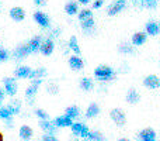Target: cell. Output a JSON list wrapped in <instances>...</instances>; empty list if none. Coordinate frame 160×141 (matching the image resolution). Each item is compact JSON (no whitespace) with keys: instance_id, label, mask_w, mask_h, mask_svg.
Wrapping results in <instances>:
<instances>
[{"instance_id":"obj_1","label":"cell","mask_w":160,"mask_h":141,"mask_svg":"<svg viewBox=\"0 0 160 141\" xmlns=\"http://www.w3.org/2000/svg\"><path fill=\"white\" fill-rule=\"evenodd\" d=\"M94 78L98 82H110L115 78V72L110 65H98L93 72Z\"/></svg>"},{"instance_id":"obj_2","label":"cell","mask_w":160,"mask_h":141,"mask_svg":"<svg viewBox=\"0 0 160 141\" xmlns=\"http://www.w3.org/2000/svg\"><path fill=\"white\" fill-rule=\"evenodd\" d=\"M44 79L42 78H38V79H32L31 80V85L27 88L25 90V99H27L28 105H34L35 102V96H37V92H38V88L42 85Z\"/></svg>"},{"instance_id":"obj_3","label":"cell","mask_w":160,"mask_h":141,"mask_svg":"<svg viewBox=\"0 0 160 141\" xmlns=\"http://www.w3.org/2000/svg\"><path fill=\"white\" fill-rule=\"evenodd\" d=\"M70 130H72L75 137H79V138H83V140L87 138L88 133H90L88 127L82 122H73V124L70 126Z\"/></svg>"},{"instance_id":"obj_4","label":"cell","mask_w":160,"mask_h":141,"mask_svg":"<svg viewBox=\"0 0 160 141\" xmlns=\"http://www.w3.org/2000/svg\"><path fill=\"white\" fill-rule=\"evenodd\" d=\"M3 86H4V92L7 96H16L18 92V85H17V78H4L3 79Z\"/></svg>"},{"instance_id":"obj_5","label":"cell","mask_w":160,"mask_h":141,"mask_svg":"<svg viewBox=\"0 0 160 141\" xmlns=\"http://www.w3.org/2000/svg\"><path fill=\"white\" fill-rule=\"evenodd\" d=\"M110 117H111V120H112V122L118 126V127H122V126H125V123H127V116H125V111L122 110V109H119V107L111 109Z\"/></svg>"},{"instance_id":"obj_6","label":"cell","mask_w":160,"mask_h":141,"mask_svg":"<svg viewBox=\"0 0 160 141\" xmlns=\"http://www.w3.org/2000/svg\"><path fill=\"white\" fill-rule=\"evenodd\" d=\"M125 7H127V0H114V2L108 6L107 14H108V16H111V17L117 16V14L121 13Z\"/></svg>"},{"instance_id":"obj_7","label":"cell","mask_w":160,"mask_h":141,"mask_svg":"<svg viewBox=\"0 0 160 141\" xmlns=\"http://www.w3.org/2000/svg\"><path fill=\"white\" fill-rule=\"evenodd\" d=\"M34 20H35V23L41 28H51V20L48 17V14L44 13V11H41V10L35 11L34 13Z\"/></svg>"},{"instance_id":"obj_8","label":"cell","mask_w":160,"mask_h":141,"mask_svg":"<svg viewBox=\"0 0 160 141\" xmlns=\"http://www.w3.org/2000/svg\"><path fill=\"white\" fill-rule=\"evenodd\" d=\"M138 140L139 141H158V134L153 128L146 127L138 134Z\"/></svg>"},{"instance_id":"obj_9","label":"cell","mask_w":160,"mask_h":141,"mask_svg":"<svg viewBox=\"0 0 160 141\" xmlns=\"http://www.w3.org/2000/svg\"><path fill=\"white\" fill-rule=\"evenodd\" d=\"M143 85H145V88L152 89V90L159 89L160 88V78L158 76V75L150 73V75H148V76L143 79Z\"/></svg>"},{"instance_id":"obj_10","label":"cell","mask_w":160,"mask_h":141,"mask_svg":"<svg viewBox=\"0 0 160 141\" xmlns=\"http://www.w3.org/2000/svg\"><path fill=\"white\" fill-rule=\"evenodd\" d=\"M42 41H44V37H42V35H35V37H32V38H31L30 41L27 42L30 52H31V54L39 52V50H41V44H42Z\"/></svg>"},{"instance_id":"obj_11","label":"cell","mask_w":160,"mask_h":141,"mask_svg":"<svg viewBox=\"0 0 160 141\" xmlns=\"http://www.w3.org/2000/svg\"><path fill=\"white\" fill-rule=\"evenodd\" d=\"M53 50H55V41H53V38H51V37L44 38V41H42V44H41V50H39L41 54L48 57L53 52Z\"/></svg>"},{"instance_id":"obj_12","label":"cell","mask_w":160,"mask_h":141,"mask_svg":"<svg viewBox=\"0 0 160 141\" xmlns=\"http://www.w3.org/2000/svg\"><path fill=\"white\" fill-rule=\"evenodd\" d=\"M8 14H10L11 20H14V21H17V23L22 21V20L25 19V10L22 7H20V6L11 7L10 11H8Z\"/></svg>"},{"instance_id":"obj_13","label":"cell","mask_w":160,"mask_h":141,"mask_svg":"<svg viewBox=\"0 0 160 141\" xmlns=\"http://www.w3.org/2000/svg\"><path fill=\"white\" fill-rule=\"evenodd\" d=\"M30 54L31 52H30V50H28V45L27 44L18 45V47L13 51V57H14V59H17V61H21V59L27 58Z\"/></svg>"},{"instance_id":"obj_14","label":"cell","mask_w":160,"mask_h":141,"mask_svg":"<svg viewBox=\"0 0 160 141\" xmlns=\"http://www.w3.org/2000/svg\"><path fill=\"white\" fill-rule=\"evenodd\" d=\"M73 122H75V120H72L70 117H68L65 113L62 114V116H58L55 120H53V123H55V126L58 128H66V127L70 128V126L73 124Z\"/></svg>"},{"instance_id":"obj_15","label":"cell","mask_w":160,"mask_h":141,"mask_svg":"<svg viewBox=\"0 0 160 141\" xmlns=\"http://www.w3.org/2000/svg\"><path fill=\"white\" fill-rule=\"evenodd\" d=\"M145 31H146L148 35H152V37H156L160 34V24L155 20H150V21L146 23L145 25Z\"/></svg>"},{"instance_id":"obj_16","label":"cell","mask_w":160,"mask_h":141,"mask_svg":"<svg viewBox=\"0 0 160 141\" xmlns=\"http://www.w3.org/2000/svg\"><path fill=\"white\" fill-rule=\"evenodd\" d=\"M68 64H69V68L72 71H82L83 67H84V62H83V59L80 58L79 55H75V54H73L72 57H69V61H68Z\"/></svg>"},{"instance_id":"obj_17","label":"cell","mask_w":160,"mask_h":141,"mask_svg":"<svg viewBox=\"0 0 160 141\" xmlns=\"http://www.w3.org/2000/svg\"><path fill=\"white\" fill-rule=\"evenodd\" d=\"M125 100L129 105H136L141 100V95H139V92L135 88H131V89H128L127 95H125Z\"/></svg>"},{"instance_id":"obj_18","label":"cell","mask_w":160,"mask_h":141,"mask_svg":"<svg viewBox=\"0 0 160 141\" xmlns=\"http://www.w3.org/2000/svg\"><path fill=\"white\" fill-rule=\"evenodd\" d=\"M146 40H148L146 31H138V33H135L132 35L131 42H132V45H135V47H141V45H143L145 42H146Z\"/></svg>"},{"instance_id":"obj_19","label":"cell","mask_w":160,"mask_h":141,"mask_svg":"<svg viewBox=\"0 0 160 141\" xmlns=\"http://www.w3.org/2000/svg\"><path fill=\"white\" fill-rule=\"evenodd\" d=\"M80 27H82L84 34L91 35V34H94V31H96V21H94V19H88V20H86V21L80 23Z\"/></svg>"},{"instance_id":"obj_20","label":"cell","mask_w":160,"mask_h":141,"mask_svg":"<svg viewBox=\"0 0 160 141\" xmlns=\"http://www.w3.org/2000/svg\"><path fill=\"white\" fill-rule=\"evenodd\" d=\"M31 68L30 67H25V65H21V67L16 68L14 69V76L18 78V79H30V75H31Z\"/></svg>"},{"instance_id":"obj_21","label":"cell","mask_w":160,"mask_h":141,"mask_svg":"<svg viewBox=\"0 0 160 141\" xmlns=\"http://www.w3.org/2000/svg\"><path fill=\"white\" fill-rule=\"evenodd\" d=\"M39 127L44 130V133H48V134H55L56 130H58L55 123L51 122V120H39Z\"/></svg>"},{"instance_id":"obj_22","label":"cell","mask_w":160,"mask_h":141,"mask_svg":"<svg viewBox=\"0 0 160 141\" xmlns=\"http://www.w3.org/2000/svg\"><path fill=\"white\" fill-rule=\"evenodd\" d=\"M34 136V130L30 127V126H21L18 130V137L21 138L22 141H30L31 138H32Z\"/></svg>"},{"instance_id":"obj_23","label":"cell","mask_w":160,"mask_h":141,"mask_svg":"<svg viewBox=\"0 0 160 141\" xmlns=\"http://www.w3.org/2000/svg\"><path fill=\"white\" fill-rule=\"evenodd\" d=\"M79 3L75 2V0H70V2H68L66 4H65V13L68 14V16H75V14L79 13Z\"/></svg>"},{"instance_id":"obj_24","label":"cell","mask_w":160,"mask_h":141,"mask_svg":"<svg viewBox=\"0 0 160 141\" xmlns=\"http://www.w3.org/2000/svg\"><path fill=\"white\" fill-rule=\"evenodd\" d=\"M100 111H101L100 106L97 103H91V105H88L87 110H86V119H94L100 114Z\"/></svg>"},{"instance_id":"obj_25","label":"cell","mask_w":160,"mask_h":141,"mask_svg":"<svg viewBox=\"0 0 160 141\" xmlns=\"http://www.w3.org/2000/svg\"><path fill=\"white\" fill-rule=\"evenodd\" d=\"M68 50L73 51V54L75 55H80V47H79V41H78V37L76 35H72L69 38V41H68Z\"/></svg>"},{"instance_id":"obj_26","label":"cell","mask_w":160,"mask_h":141,"mask_svg":"<svg viewBox=\"0 0 160 141\" xmlns=\"http://www.w3.org/2000/svg\"><path fill=\"white\" fill-rule=\"evenodd\" d=\"M93 88H94V82H93V79H91V78L84 76V78H82V79H80V89H82V90L90 92V90H93Z\"/></svg>"},{"instance_id":"obj_27","label":"cell","mask_w":160,"mask_h":141,"mask_svg":"<svg viewBox=\"0 0 160 141\" xmlns=\"http://www.w3.org/2000/svg\"><path fill=\"white\" fill-rule=\"evenodd\" d=\"M118 51L121 54H124V55H132V54H135V45H131L128 42H122V44H119Z\"/></svg>"},{"instance_id":"obj_28","label":"cell","mask_w":160,"mask_h":141,"mask_svg":"<svg viewBox=\"0 0 160 141\" xmlns=\"http://www.w3.org/2000/svg\"><path fill=\"white\" fill-rule=\"evenodd\" d=\"M65 114H66L68 117H70L72 120L78 119V117L80 116V109H79V106L72 105V106H69V107H66V110H65Z\"/></svg>"},{"instance_id":"obj_29","label":"cell","mask_w":160,"mask_h":141,"mask_svg":"<svg viewBox=\"0 0 160 141\" xmlns=\"http://www.w3.org/2000/svg\"><path fill=\"white\" fill-rule=\"evenodd\" d=\"M104 136H102V133L101 131H97V130H94V131H90L88 133V136H87V138H84L83 141H104Z\"/></svg>"},{"instance_id":"obj_30","label":"cell","mask_w":160,"mask_h":141,"mask_svg":"<svg viewBox=\"0 0 160 141\" xmlns=\"http://www.w3.org/2000/svg\"><path fill=\"white\" fill-rule=\"evenodd\" d=\"M13 111L10 110V107L8 106H0V119H3L6 122V120H10L13 119Z\"/></svg>"},{"instance_id":"obj_31","label":"cell","mask_w":160,"mask_h":141,"mask_svg":"<svg viewBox=\"0 0 160 141\" xmlns=\"http://www.w3.org/2000/svg\"><path fill=\"white\" fill-rule=\"evenodd\" d=\"M45 75H47V69H45L44 67H41V68H37V69H32V71H31L30 79L32 80V79H38V78H42V79H44Z\"/></svg>"},{"instance_id":"obj_32","label":"cell","mask_w":160,"mask_h":141,"mask_svg":"<svg viewBox=\"0 0 160 141\" xmlns=\"http://www.w3.org/2000/svg\"><path fill=\"white\" fill-rule=\"evenodd\" d=\"M78 19L79 21H86V20L88 19H93V11L90 10V8H83V10H80L78 13Z\"/></svg>"},{"instance_id":"obj_33","label":"cell","mask_w":160,"mask_h":141,"mask_svg":"<svg viewBox=\"0 0 160 141\" xmlns=\"http://www.w3.org/2000/svg\"><path fill=\"white\" fill-rule=\"evenodd\" d=\"M8 107H10V110L13 111V114H18L20 110H21V103H20V100H11L10 103H8Z\"/></svg>"},{"instance_id":"obj_34","label":"cell","mask_w":160,"mask_h":141,"mask_svg":"<svg viewBox=\"0 0 160 141\" xmlns=\"http://www.w3.org/2000/svg\"><path fill=\"white\" fill-rule=\"evenodd\" d=\"M35 116L38 117L39 120H49V114L47 113V110H44V109H35Z\"/></svg>"},{"instance_id":"obj_35","label":"cell","mask_w":160,"mask_h":141,"mask_svg":"<svg viewBox=\"0 0 160 141\" xmlns=\"http://www.w3.org/2000/svg\"><path fill=\"white\" fill-rule=\"evenodd\" d=\"M47 92L49 95H56L59 92V86L56 85L55 82H48V85H47Z\"/></svg>"},{"instance_id":"obj_36","label":"cell","mask_w":160,"mask_h":141,"mask_svg":"<svg viewBox=\"0 0 160 141\" xmlns=\"http://www.w3.org/2000/svg\"><path fill=\"white\" fill-rule=\"evenodd\" d=\"M143 2V7L149 8V10H153L159 6V0H142Z\"/></svg>"},{"instance_id":"obj_37","label":"cell","mask_w":160,"mask_h":141,"mask_svg":"<svg viewBox=\"0 0 160 141\" xmlns=\"http://www.w3.org/2000/svg\"><path fill=\"white\" fill-rule=\"evenodd\" d=\"M8 57H10V54H8V51L6 50V48L0 47V62H6L8 59Z\"/></svg>"},{"instance_id":"obj_38","label":"cell","mask_w":160,"mask_h":141,"mask_svg":"<svg viewBox=\"0 0 160 141\" xmlns=\"http://www.w3.org/2000/svg\"><path fill=\"white\" fill-rule=\"evenodd\" d=\"M42 141H59V140H58V137H56L55 134L44 133V136H42Z\"/></svg>"},{"instance_id":"obj_39","label":"cell","mask_w":160,"mask_h":141,"mask_svg":"<svg viewBox=\"0 0 160 141\" xmlns=\"http://www.w3.org/2000/svg\"><path fill=\"white\" fill-rule=\"evenodd\" d=\"M104 4V0H94L93 2V8H101Z\"/></svg>"},{"instance_id":"obj_40","label":"cell","mask_w":160,"mask_h":141,"mask_svg":"<svg viewBox=\"0 0 160 141\" xmlns=\"http://www.w3.org/2000/svg\"><path fill=\"white\" fill-rule=\"evenodd\" d=\"M32 2H34V4L38 6V7H44V6H47L48 0H32Z\"/></svg>"},{"instance_id":"obj_41","label":"cell","mask_w":160,"mask_h":141,"mask_svg":"<svg viewBox=\"0 0 160 141\" xmlns=\"http://www.w3.org/2000/svg\"><path fill=\"white\" fill-rule=\"evenodd\" d=\"M4 96H6L4 88H2V86H0V105H2V103H3V100H4Z\"/></svg>"},{"instance_id":"obj_42","label":"cell","mask_w":160,"mask_h":141,"mask_svg":"<svg viewBox=\"0 0 160 141\" xmlns=\"http://www.w3.org/2000/svg\"><path fill=\"white\" fill-rule=\"evenodd\" d=\"M79 4H83V6H87L88 3H91V0H76Z\"/></svg>"},{"instance_id":"obj_43","label":"cell","mask_w":160,"mask_h":141,"mask_svg":"<svg viewBox=\"0 0 160 141\" xmlns=\"http://www.w3.org/2000/svg\"><path fill=\"white\" fill-rule=\"evenodd\" d=\"M0 141H4V136H3L2 131H0Z\"/></svg>"},{"instance_id":"obj_44","label":"cell","mask_w":160,"mask_h":141,"mask_svg":"<svg viewBox=\"0 0 160 141\" xmlns=\"http://www.w3.org/2000/svg\"><path fill=\"white\" fill-rule=\"evenodd\" d=\"M70 141H79V137H75V136H73V138L70 140Z\"/></svg>"},{"instance_id":"obj_45","label":"cell","mask_w":160,"mask_h":141,"mask_svg":"<svg viewBox=\"0 0 160 141\" xmlns=\"http://www.w3.org/2000/svg\"><path fill=\"white\" fill-rule=\"evenodd\" d=\"M118 141H131V140H128V138H119Z\"/></svg>"},{"instance_id":"obj_46","label":"cell","mask_w":160,"mask_h":141,"mask_svg":"<svg viewBox=\"0 0 160 141\" xmlns=\"http://www.w3.org/2000/svg\"><path fill=\"white\" fill-rule=\"evenodd\" d=\"M132 2H133V3H136V2H138V0H132Z\"/></svg>"},{"instance_id":"obj_47","label":"cell","mask_w":160,"mask_h":141,"mask_svg":"<svg viewBox=\"0 0 160 141\" xmlns=\"http://www.w3.org/2000/svg\"><path fill=\"white\" fill-rule=\"evenodd\" d=\"M158 141H160V140H158Z\"/></svg>"},{"instance_id":"obj_48","label":"cell","mask_w":160,"mask_h":141,"mask_svg":"<svg viewBox=\"0 0 160 141\" xmlns=\"http://www.w3.org/2000/svg\"><path fill=\"white\" fill-rule=\"evenodd\" d=\"M0 6H2V4H0Z\"/></svg>"}]
</instances>
